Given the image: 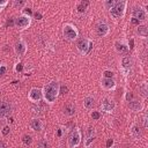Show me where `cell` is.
Returning <instances> with one entry per match:
<instances>
[{
  "label": "cell",
  "mask_w": 148,
  "mask_h": 148,
  "mask_svg": "<svg viewBox=\"0 0 148 148\" xmlns=\"http://www.w3.org/2000/svg\"><path fill=\"white\" fill-rule=\"evenodd\" d=\"M59 89H60V84L56 80L50 81L49 83H46L42 89L44 101L49 104H52L57 99V97L59 96Z\"/></svg>",
  "instance_id": "cell-1"
},
{
  "label": "cell",
  "mask_w": 148,
  "mask_h": 148,
  "mask_svg": "<svg viewBox=\"0 0 148 148\" xmlns=\"http://www.w3.org/2000/svg\"><path fill=\"white\" fill-rule=\"evenodd\" d=\"M127 1L126 0H123V1H117L116 5L109 10L110 12V15L114 18V20H118V18H123L125 16V13H126V8H127Z\"/></svg>",
  "instance_id": "cell-2"
},
{
  "label": "cell",
  "mask_w": 148,
  "mask_h": 148,
  "mask_svg": "<svg viewBox=\"0 0 148 148\" xmlns=\"http://www.w3.org/2000/svg\"><path fill=\"white\" fill-rule=\"evenodd\" d=\"M81 139H82V133L81 130L75 127L72 130V132L69 133L68 138H67V147L68 148H76L80 146L81 143Z\"/></svg>",
  "instance_id": "cell-3"
},
{
  "label": "cell",
  "mask_w": 148,
  "mask_h": 148,
  "mask_svg": "<svg viewBox=\"0 0 148 148\" xmlns=\"http://www.w3.org/2000/svg\"><path fill=\"white\" fill-rule=\"evenodd\" d=\"M62 35L67 40H75L79 37L77 28L72 23H65L62 25Z\"/></svg>",
  "instance_id": "cell-4"
},
{
  "label": "cell",
  "mask_w": 148,
  "mask_h": 148,
  "mask_svg": "<svg viewBox=\"0 0 148 148\" xmlns=\"http://www.w3.org/2000/svg\"><path fill=\"white\" fill-rule=\"evenodd\" d=\"M92 46H94V43L91 39L89 38H81L77 40L76 43V49L77 51L82 54V56H87L90 53V51L92 50Z\"/></svg>",
  "instance_id": "cell-5"
},
{
  "label": "cell",
  "mask_w": 148,
  "mask_h": 148,
  "mask_svg": "<svg viewBox=\"0 0 148 148\" xmlns=\"http://www.w3.org/2000/svg\"><path fill=\"white\" fill-rule=\"evenodd\" d=\"M147 10L142 7V6H135L133 8V12H132V17L138 20L139 22H145L147 20Z\"/></svg>",
  "instance_id": "cell-6"
},
{
  "label": "cell",
  "mask_w": 148,
  "mask_h": 148,
  "mask_svg": "<svg viewBox=\"0 0 148 148\" xmlns=\"http://www.w3.org/2000/svg\"><path fill=\"white\" fill-rule=\"evenodd\" d=\"M14 51H15L16 56L23 57L27 53V51H28V44H27V42L24 39H22V38L18 39L15 43V45H14Z\"/></svg>",
  "instance_id": "cell-7"
},
{
  "label": "cell",
  "mask_w": 148,
  "mask_h": 148,
  "mask_svg": "<svg viewBox=\"0 0 148 148\" xmlns=\"http://www.w3.org/2000/svg\"><path fill=\"white\" fill-rule=\"evenodd\" d=\"M101 108H102V110L104 112L111 113L116 109V103H114V101L111 97H104L103 101H102V103H101Z\"/></svg>",
  "instance_id": "cell-8"
},
{
  "label": "cell",
  "mask_w": 148,
  "mask_h": 148,
  "mask_svg": "<svg viewBox=\"0 0 148 148\" xmlns=\"http://www.w3.org/2000/svg\"><path fill=\"white\" fill-rule=\"evenodd\" d=\"M14 22H15V25H16L17 28H20V29H27V28L31 24V17L21 14L20 16H17V17L15 18Z\"/></svg>",
  "instance_id": "cell-9"
},
{
  "label": "cell",
  "mask_w": 148,
  "mask_h": 148,
  "mask_svg": "<svg viewBox=\"0 0 148 148\" xmlns=\"http://www.w3.org/2000/svg\"><path fill=\"white\" fill-rule=\"evenodd\" d=\"M114 50L120 54H127L130 51L128 43L126 39H118L114 42Z\"/></svg>",
  "instance_id": "cell-10"
},
{
  "label": "cell",
  "mask_w": 148,
  "mask_h": 148,
  "mask_svg": "<svg viewBox=\"0 0 148 148\" xmlns=\"http://www.w3.org/2000/svg\"><path fill=\"white\" fill-rule=\"evenodd\" d=\"M13 106L8 101H0V118H6L12 114Z\"/></svg>",
  "instance_id": "cell-11"
},
{
  "label": "cell",
  "mask_w": 148,
  "mask_h": 148,
  "mask_svg": "<svg viewBox=\"0 0 148 148\" xmlns=\"http://www.w3.org/2000/svg\"><path fill=\"white\" fill-rule=\"evenodd\" d=\"M43 98L42 90L39 88H31L28 92V99L32 103H38Z\"/></svg>",
  "instance_id": "cell-12"
},
{
  "label": "cell",
  "mask_w": 148,
  "mask_h": 148,
  "mask_svg": "<svg viewBox=\"0 0 148 148\" xmlns=\"http://www.w3.org/2000/svg\"><path fill=\"white\" fill-rule=\"evenodd\" d=\"M96 34L99 36V37H105L110 34V27L106 22H98L96 24Z\"/></svg>",
  "instance_id": "cell-13"
},
{
  "label": "cell",
  "mask_w": 148,
  "mask_h": 148,
  "mask_svg": "<svg viewBox=\"0 0 148 148\" xmlns=\"http://www.w3.org/2000/svg\"><path fill=\"white\" fill-rule=\"evenodd\" d=\"M101 87L102 89L106 90V91H111V90H114L116 87H117V83L113 79H106V77H103L101 80Z\"/></svg>",
  "instance_id": "cell-14"
},
{
  "label": "cell",
  "mask_w": 148,
  "mask_h": 148,
  "mask_svg": "<svg viewBox=\"0 0 148 148\" xmlns=\"http://www.w3.org/2000/svg\"><path fill=\"white\" fill-rule=\"evenodd\" d=\"M96 130L95 128H92V127H89L88 130H87V132H86V136H84V142H83V145H84V147H89L91 143H92V141L95 140V138H96Z\"/></svg>",
  "instance_id": "cell-15"
},
{
  "label": "cell",
  "mask_w": 148,
  "mask_h": 148,
  "mask_svg": "<svg viewBox=\"0 0 148 148\" xmlns=\"http://www.w3.org/2000/svg\"><path fill=\"white\" fill-rule=\"evenodd\" d=\"M30 127L35 132H42L45 127V124L40 118H32L30 120Z\"/></svg>",
  "instance_id": "cell-16"
},
{
  "label": "cell",
  "mask_w": 148,
  "mask_h": 148,
  "mask_svg": "<svg viewBox=\"0 0 148 148\" xmlns=\"http://www.w3.org/2000/svg\"><path fill=\"white\" fill-rule=\"evenodd\" d=\"M130 134H131V136H132L133 139L139 140V139L142 136V130H141L140 125L136 124V123H133V124L131 125V127H130Z\"/></svg>",
  "instance_id": "cell-17"
},
{
  "label": "cell",
  "mask_w": 148,
  "mask_h": 148,
  "mask_svg": "<svg viewBox=\"0 0 148 148\" xmlns=\"http://www.w3.org/2000/svg\"><path fill=\"white\" fill-rule=\"evenodd\" d=\"M128 108L133 111V112H140L143 110V103L141 101H136V99H132L130 101Z\"/></svg>",
  "instance_id": "cell-18"
},
{
  "label": "cell",
  "mask_w": 148,
  "mask_h": 148,
  "mask_svg": "<svg viewBox=\"0 0 148 148\" xmlns=\"http://www.w3.org/2000/svg\"><path fill=\"white\" fill-rule=\"evenodd\" d=\"M64 114L67 117H73L75 114V104L73 102H68L64 106Z\"/></svg>",
  "instance_id": "cell-19"
},
{
  "label": "cell",
  "mask_w": 148,
  "mask_h": 148,
  "mask_svg": "<svg viewBox=\"0 0 148 148\" xmlns=\"http://www.w3.org/2000/svg\"><path fill=\"white\" fill-rule=\"evenodd\" d=\"M120 64H121V68L124 69V72L127 73L130 71V68L132 67V59H131V57H128V56L123 57L121 60H120Z\"/></svg>",
  "instance_id": "cell-20"
},
{
  "label": "cell",
  "mask_w": 148,
  "mask_h": 148,
  "mask_svg": "<svg viewBox=\"0 0 148 148\" xmlns=\"http://www.w3.org/2000/svg\"><path fill=\"white\" fill-rule=\"evenodd\" d=\"M95 105V98L92 96H86L83 98V106L87 109V110H90L92 109V106Z\"/></svg>",
  "instance_id": "cell-21"
},
{
  "label": "cell",
  "mask_w": 148,
  "mask_h": 148,
  "mask_svg": "<svg viewBox=\"0 0 148 148\" xmlns=\"http://www.w3.org/2000/svg\"><path fill=\"white\" fill-rule=\"evenodd\" d=\"M136 34L139 35V37H141V38H147V36H148V28L146 27V25H138V28H136Z\"/></svg>",
  "instance_id": "cell-22"
},
{
  "label": "cell",
  "mask_w": 148,
  "mask_h": 148,
  "mask_svg": "<svg viewBox=\"0 0 148 148\" xmlns=\"http://www.w3.org/2000/svg\"><path fill=\"white\" fill-rule=\"evenodd\" d=\"M88 6H89V1H81V2H79L77 7H76L77 13L79 14H84L87 8H88Z\"/></svg>",
  "instance_id": "cell-23"
},
{
  "label": "cell",
  "mask_w": 148,
  "mask_h": 148,
  "mask_svg": "<svg viewBox=\"0 0 148 148\" xmlns=\"http://www.w3.org/2000/svg\"><path fill=\"white\" fill-rule=\"evenodd\" d=\"M21 140H22L23 145H25V146H30L31 142H32V136H31L30 134H23Z\"/></svg>",
  "instance_id": "cell-24"
},
{
  "label": "cell",
  "mask_w": 148,
  "mask_h": 148,
  "mask_svg": "<svg viewBox=\"0 0 148 148\" xmlns=\"http://www.w3.org/2000/svg\"><path fill=\"white\" fill-rule=\"evenodd\" d=\"M139 90H140L142 97L146 98V97H147V91H148V89H147V83H146V82H142L141 86L139 87Z\"/></svg>",
  "instance_id": "cell-25"
},
{
  "label": "cell",
  "mask_w": 148,
  "mask_h": 148,
  "mask_svg": "<svg viewBox=\"0 0 148 148\" xmlns=\"http://www.w3.org/2000/svg\"><path fill=\"white\" fill-rule=\"evenodd\" d=\"M37 146H38V148H49V142H47V140L45 138H43V139L38 140Z\"/></svg>",
  "instance_id": "cell-26"
},
{
  "label": "cell",
  "mask_w": 148,
  "mask_h": 148,
  "mask_svg": "<svg viewBox=\"0 0 148 148\" xmlns=\"http://www.w3.org/2000/svg\"><path fill=\"white\" fill-rule=\"evenodd\" d=\"M116 2H117L116 0H108V1H104V2H103V6L105 7V9H109V10H110V9L116 5Z\"/></svg>",
  "instance_id": "cell-27"
},
{
  "label": "cell",
  "mask_w": 148,
  "mask_h": 148,
  "mask_svg": "<svg viewBox=\"0 0 148 148\" xmlns=\"http://www.w3.org/2000/svg\"><path fill=\"white\" fill-rule=\"evenodd\" d=\"M113 76H114V73H113L112 71L106 69V71H104V73H103V77H106V79H113Z\"/></svg>",
  "instance_id": "cell-28"
},
{
  "label": "cell",
  "mask_w": 148,
  "mask_h": 148,
  "mask_svg": "<svg viewBox=\"0 0 148 148\" xmlns=\"http://www.w3.org/2000/svg\"><path fill=\"white\" fill-rule=\"evenodd\" d=\"M22 14L23 15H25V16H31V14H32V12H31V8L30 7H23L22 8Z\"/></svg>",
  "instance_id": "cell-29"
},
{
  "label": "cell",
  "mask_w": 148,
  "mask_h": 148,
  "mask_svg": "<svg viewBox=\"0 0 148 148\" xmlns=\"http://www.w3.org/2000/svg\"><path fill=\"white\" fill-rule=\"evenodd\" d=\"M9 132H10V126H9V125H5V126L2 127V130H1V134H2L3 136L8 135Z\"/></svg>",
  "instance_id": "cell-30"
},
{
  "label": "cell",
  "mask_w": 148,
  "mask_h": 148,
  "mask_svg": "<svg viewBox=\"0 0 148 148\" xmlns=\"http://www.w3.org/2000/svg\"><path fill=\"white\" fill-rule=\"evenodd\" d=\"M90 116H91V118H92L94 120H98V119L101 118V112H99V111H92V112L90 113Z\"/></svg>",
  "instance_id": "cell-31"
},
{
  "label": "cell",
  "mask_w": 148,
  "mask_h": 148,
  "mask_svg": "<svg viewBox=\"0 0 148 148\" xmlns=\"http://www.w3.org/2000/svg\"><path fill=\"white\" fill-rule=\"evenodd\" d=\"M25 1H23V0H21V1H14V7H16V8H21V7H23V6H25Z\"/></svg>",
  "instance_id": "cell-32"
},
{
  "label": "cell",
  "mask_w": 148,
  "mask_h": 148,
  "mask_svg": "<svg viewBox=\"0 0 148 148\" xmlns=\"http://www.w3.org/2000/svg\"><path fill=\"white\" fill-rule=\"evenodd\" d=\"M68 91V88L66 87V86H60V89H59V94H66Z\"/></svg>",
  "instance_id": "cell-33"
},
{
  "label": "cell",
  "mask_w": 148,
  "mask_h": 148,
  "mask_svg": "<svg viewBox=\"0 0 148 148\" xmlns=\"http://www.w3.org/2000/svg\"><path fill=\"white\" fill-rule=\"evenodd\" d=\"M8 5V1L7 0H0V10L5 9V7Z\"/></svg>",
  "instance_id": "cell-34"
},
{
  "label": "cell",
  "mask_w": 148,
  "mask_h": 148,
  "mask_svg": "<svg viewBox=\"0 0 148 148\" xmlns=\"http://www.w3.org/2000/svg\"><path fill=\"white\" fill-rule=\"evenodd\" d=\"M142 124H143V127L147 128V126H148V123H147V114H143V117H142Z\"/></svg>",
  "instance_id": "cell-35"
},
{
  "label": "cell",
  "mask_w": 148,
  "mask_h": 148,
  "mask_svg": "<svg viewBox=\"0 0 148 148\" xmlns=\"http://www.w3.org/2000/svg\"><path fill=\"white\" fill-rule=\"evenodd\" d=\"M14 69H15V72H21V71H22V64H21V62H20V64H16Z\"/></svg>",
  "instance_id": "cell-36"
},
{
  "label": "cell",
  "mask_w": 148,
  "mask_h": 148,
  "mask_svg": "<svg viewBox=\"0 0 148 148\" xmlns=\"http://www.w3.org/2000/svg\"><path fill=\"white\" fill-rule=\"evenodd\" d=\"M34 16H35V18H36V20H42V17H43V16H42V14H40L39 12L35 13V14H34Z\"/></svg>",
  "instance_id": "cell-37"
},
{
  "label": "cell",
  "mask_w": 148,
  "mask_h": 148,
  "mask_svg": "<svg viewBox=\"0 0 148 148\" xmlns=\"http://www.w3.org/2000/svg\"><path fill=\"white\" fill-rule=\"evenodd\" d=\"M132 98H133V95H132L131 92H127V94H126V101L130 102V101H132Z\"/></svg>",
  "instance_id": "cell-38"
},
{
  "label": "cell",
  "mask_w": 148,
  "mask_h": 148,
  "mask_svg": "<svg viewBox=\"0 0 148 148\" xmlns=\"http://www.w3.org/2000/svg\"><path fill=\"white\" fill-rule=\"evenodd\" d=\"M112 145H113V140L112 139H109L108 142H106V148H110Z\"/></svg>",
  "instance_id": "cell-39"
},
{
  "label": "cell",
  "mask_w": 148,
  "mask_h": 148,
  "mask_svg": "<svg viewBox=\"0 0 148 148\" xmlns=\"http://www.w3.org/2000/svg\"><path fill=\"white\" fill-rule=\"evenodd\" d=\"M32 110H34V111H32L34 113H37V114L40 113V109H39V108H32Z\"/></svg>",
  "instance_id": "cell-40"
},
{
  "label": "cell",
  "mask_w": 148,
  "mask_h": 148,
  "mask_svg": "<svg viewBox=\"0 0 148 148\" xmlns=\"http://www.w3.org/2000/svg\"><path fill=\"white\" fill-rule=\"evenodd\" d=\"M131 22H132L133 24H138V25H139V23H140V22H139L138 20H135V18H133V17H132V20H131Z\"/></svg>",
  "instance_id": "cell-41"
},
{
  "label": "cell",
  "mask_w": 148,
  "mask_h": 148,
  "mask_svg": "<svg viewBox=\"0 0 148 148\" xmlns=\"http://www.w3.org/2000/svg\"><path fill=\"white\" fill-rule=\"evenodd\" d=\"M5 69H6V68H5V66H2V65H1V67H0V74H3Z\"/></svg>",
  "instance_id": "cell-42"
},
{
  "label": "cell",
  "mask_w": 148,
  "mask_h": 148,
  "mask_svg": "<svg viewBox=\"0 0 148 148\" xmlns=\"http://www.w3.org/2000/svg\"><path fill=\"white\" fill-rule=\"evenodd\" d=\"M0 148H6V147H5V145H3L1 141H0Z\"/></svg>",
  "instance_id": "cell-43"
},
{
  "label": "cell",
  "mask_w": 148,
  "mask_h": 148,
  "mask_svg": "<svg viewBox=\"0 0 148 148\" xmlns=\"http://www.w3.org/2000/svg\"><path fill=\"white\" fill-rule=\"evenodd\" d=\"M110 148H117V146H113V145H112V146H111Z\"/></svg>",
  "instance_id": "cell-44"
},
{
  "label": "cell",
  "mask_w": 148,
  "mask_h": 148,
  "mask_svg": "<svg viewBox=\"0 0 148 148\" xmlns=\"http://www.w3.org/2000/svg\"><path fill=\"white\" fill-rule=\"evenodd\" d=\"M0 67H1V64H0Z\"/></svg>",
  "instance_id": "cell-45"
}]
</instances>
